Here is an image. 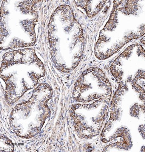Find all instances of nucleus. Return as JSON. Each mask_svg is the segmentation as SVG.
Returning <instances> with one entry per match:
<instances>
[{
	"label": "nucleus",
	"instance_id": "obj_1",
	"mask_svg": "<svg viewBox=\"0 0 145 152\" xmlns=\"http://www.w3.org/2000/svg\"><path fill=\"white\" fill-rule=\"evenodd\" d=\"M124 6L117 9V10L126 15H136L138 11L141 8L138 1H124Z\"/></svg>",
	"mask_w": 145,
	"mask_h": 152
},
{
	"label": "nucleus",
	"instance_id": "obj_2",
	"mask_svg": "<svg viewBox=\"0 0 145 152\" xmlns=\"http://www.w3.org/2000/svg\"><path fill=\"white\" fill-rule=\"evenodd\" d=\"M136 46V44L132 45L129 46L127 48L122 54L119 56L120 58H126L127 59L129 58L132 53V50H133L134 47Z\"/></svg>",
	"mask_w": 145,
	"mask_h": 152
},
{
	"label": "nucleus",
	"instance_id": "obj_3",
	"mask_svg": "<svg viewBox=\"0 0 145 152\" xmlns=\"http://www.w3.org/2000/svg\"><path fill=\"white\" fill-rule=\"evenodd\" d=\"M139 36L140 37H141L145 35V24L141 25L139 28Z\"/></svg>",
	"mask_w": 145,
	"mask_h": 152
},
{
	"label": "nucleus",
	"instance_id": "obj_4",
	"mask_svg": "<svg viewBox=\"0 0 145 152\" xmlns=\"http://www.w3.org/2000/svg\"><path fill=\"white\" fill-rule=\"evenodd\" d=\"M140 42H141L142 44L145 45V36L143 37L140 40Z\"/></svg>",
	"mask_w": 145,
	"mask_h": 152
}]
</instances>
